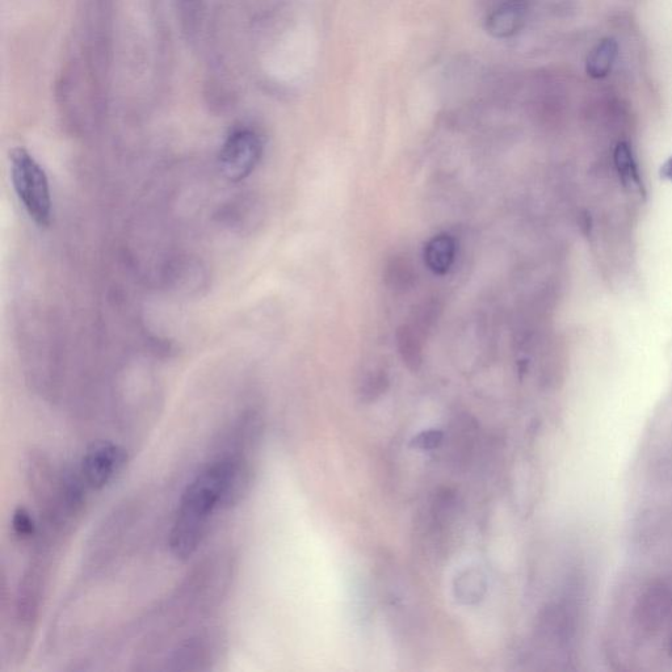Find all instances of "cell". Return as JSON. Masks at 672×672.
I'll use <instances>...</instances> for the list:
<instances>
[{
    "mask_svg": "<svg viewBox=\"0 0 672 672\" xmlns=\"http://www.w3.org/2000/svg\"><path fill=\"white\" fill-rule=\"evenodd\" d=\"M249 485V468L239 457H222L204 466L180 498L170 532L171 553L188 560L199 548L218 507H230Z\"/></svg>",
    "mask_w": 672,
    "mask_h": 672,
    "instance_id": "1",
    "label": "cell"
},
{
    "mask_svg": "<svg viewBox=\"0 0 672 672\" xmlns=\"http://www.w3.org/2000/svg\"><path fill=\"white\" fill-rule=\"evenodd\" d=\"M11 179L16 195L25 212L39 226L52 221V192L44 168L24 147H16L10 154Z\"/></svg>",
    "mask_w": 672,
    "mask_h": 672,
    "instance_id": "2",
    "label": "cell"
},
{
    "mask_svg": "<svg viewBox=\"0 0 672 672\" xmlns=\"http://www.w3.org/2000/svg\"><path fill=\"white\" fill-rule=\"evenodd\" d=\"M634 621L644 636L665 637L672 657V586L653 582L642 590L634 606Z\"/></svg>",
    "mask_w": 672,
    "mask_h": 672,
    "instance_id": "3",
    "label": "cell"
},
{
    "mask_svg": "<svg viewBox=\"0 0 672 672\" xmlns=\"http://www.w3.org/2000/svg\"><path fill=\"white\" fill-rule=\"evenodd\" d=\"M263 155L262 138L251 129L230 134L220 151V170L230 182H242L254 172Z\"/></svg>",
    "mask_w": 672,
    "mask_h": 672,
    "instance_id": "4",
    "label": "cell"
},
{
    "mask_svg": "<svg viewBox=\"0 0 672 672\" xmlns=\"http://www.w3.org/2000/svg\"><path fill=\"white\" fill-rule=\"evenodd\" d=\"M126 453L113 443L92 445L84 455L81 465V478L92 490H102L123 469Z\"/></svg>",
    "mask_w": 672,
    "mask_h": 672,
    "instance_id": "5",
    "label": "cell"
},
{
    "mask_svg": "<svg viewBox=\"0 0 672 672\" xmlns=\"http://www.w3.org/2000/svg\"><path fill=\"white\" fill-rule=\"evenodd\" d=\"M456 252V239L451 234L440 233L424 246V262L435 275H445L455 263Z\"/></svg>",
    "mask_w": 672,
    "mask_h": 672,
    "instance_id": "6",
    "label": "cell"
},
{
    "mask_svg": "<svg viewBox=\"0 0 672 672\" xmlns=\"http://www.w3.org/2000/svg\"><path fill=\"white\" fill-rule=\"evenodd\" d=\"M397 347L403 364L411 372H418L423 365V348L420 333L414 326L403 325L396 334Z\"/></svg>",
    "mask_w": 672,
    "mask_h": 672,
    "instance_id": "7",
    "label": "cell"
},
{
    "mask_svg": "<svg viewBox=\"0 0 672 672\" xmlns=\"http://www.w3.org/2000/svg\"><path fill=\"white\" fill-rule=\"evenodd\" d=\"M617 42L613 39H604L591 50L586 62V71L591 78H606L611 71L617 57Z\"/></svg>",
    "mask_w": 672,
    "mask_h": 672,
    "instance_id": "8",
    "label": "cell"
},
{
    "mask_svg": "<svg viewBox=\"0 0 672 672\" xmlns=\"http://www.w3.org/2000/svg\"><path fill=\"white\" fill-rule=\"evenodd\" d=\"M178 16L188 39H195L204 20L203 0H178Z\"/></svg>",
    "mask_w": 672,
    "mask_h": 672,
    "instance_id": "9",
    "label": "cell"
},
{
    "mask_svg": "<svg viewBox=\"0 0 672 672\" xmlns=\"http://www.w3.org/2000/svg\"><path fill=\"white\" fill-rule=\"evenodd\" d=\"M615 162L617 170L627 186H640V176H638L636 162H634L632 151L625 142H620L615 150Z\"/></svg>",
    "mask_w": 672,
    "mask_h": 672,
    "instance_id": "10",
    "label": "cell"
},
{
    "mask_svg": "<svg viewBox=\"0 0 672 672\" xmlns=\"http://www.w3.org/2000/svg\"><path fill=\"white\" fill-rule=\"evenodd\" d=\"M485 579L477 571H466L456 585V595L465 603L477 602L485 592Z\"/></svg>",
    "mask_w": 672,
    "mask_h": 672,
    "instance_id": "11",
    "label": "cell"
},
{
    "mask_svg": "<svg viewBox=\"0 0 672 672\" xmlns=\"http://www.w3.org/2000/svg\"><path fill=\"white\" fill-rule=\"evenodd\" d=\"M385 280L393 291H406L413 284V271L405 260L393 259L386 268Z\"/></svg>",
    "mask_w": 672,
    "mask_h": 672,
    "instance_id": "12",
    "label": "cell"
},
{
    "mask_svg": "<svg viewBox=\"0 0 672 672\" xmlns=\"http://www.w3.org/2000/svg\"><path fill=\"white\" fill-rule=\"evenodd\" d=\"M389 388V377L384 371L371 372L361 381L360 398L364 402H373Z\"/></svg>",
    "mask_w": 672,
    "mask_h": 672,
    "instance_id": "13",
    "label": "cell"
},
{
    "mask_svg": "<svg viewBox=\"0 0 672 672\" xmlns=\"http://www.w3.org/2000/svg\"><path fill=\"white\" fill-rule=\"evenodd\" d=\"M12 528H14L15 535L21 540L31 539L36 532L35 519L29 514L24 507H19L12 516Z\"/></svg>",
    "mask_w": 672,
    "mask_h": 672,
    "instance_id": "14",
    "label": "cell"
},
{
    "mask_svg": "<svg viewBox=\"0 0 672 672\" xmlns=\"http://www.w3.org/2000/svg\"><path fill=\"white\" fill-rule=\"evenodd\" d=\"M445 439L444 432L441 430H426L420 432L413 440H411V448L419 449V451H434L438 449Z\"/></svg>",
    "mask_w": 672,
    "mask_h": 672,
    "instance_id": "15",
    "label": "cell"
}]
</instances>
